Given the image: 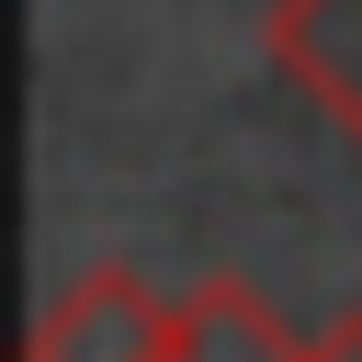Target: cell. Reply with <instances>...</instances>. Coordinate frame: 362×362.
<instances>
[{
	"label": "cell",
	"mask_w": 362,
	"mask_h": 362,
	"mask_svg": "<svg viewBox=\"0 0 362 362\" xmlns=\"http://www.w3.org/2000/svg\"><path fill=\"white\" fill-rule=\"evenodd\" d=\"M181 317H192V294H158L147 272L102 260V272H79V283L34 317L23 362H170V351H181Z\"/></svg>",
	"instance_id": "6da1fadb"
},
{
	"label": "cell",
	"mask_w": 362,
	"mask_h": 362,
	"mask_svg": "<svg viewBox=\"0 0 362 362\" xmlns=\"http://www.w3.org/2000/svg\"><path fill=\"white\" fill-rule=\"evenodd\" d=\"M260 45H272V68L362 147V0H272V11H260Z\"/></svg>",
	"instance_id": "7a4b0ae2"
},
{
	"label": "cell",
	"mask_w": 362,
	"mask_h": 362,
	"mask_svg": "<svg viewBox=\"0 0 362 362\" xmlns=\"http://www.w3.org/2000/svg\"><path fill=\"white\" fill-rule=\"evenodd\" d=\"M305 362H362V305H339V317L305 339Z\"/></svg>",
	"instance_id": "277c9868"
},
{
	"label": "cell",
	"mask_w": 362,
	"mask_h": 362,
	"mask_svg": "<svg viewBox=\"0 0 362 362\" xmlns=\"http://www.w3.org/2000/svg\"><path fill=\"white\" fill-rule=\"evenodd\" d=\"M170 362H305V339L249 294V283H204L192 317H181V351Z\"/></svg>",
	"instance_id": "3957f363"
}]
</instances>
